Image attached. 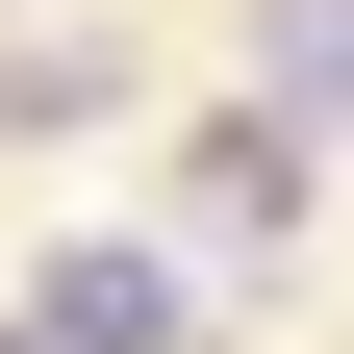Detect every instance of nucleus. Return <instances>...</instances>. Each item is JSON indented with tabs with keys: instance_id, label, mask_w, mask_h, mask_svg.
<instances>
[{
	"instance_id": "obj_2",
	"label": "nucleus",
	"mask_w": 354,
	"mask_h": 354,
	"mask_svg": "<svg viewBox=\"0 0 354 354\" xmlns=\"http://www.w3.org/2000/svg\"><path fill=\"white\" fill-rule=\"evenodd\" d=\"M152 329H177L152 253H51V304H26V354H152Z\"/></svg>"
},
{
	"instance_id": "obj_1",
	"label": "nucleus",
	"mask_w": 354,
	"mask_h": 354,
	"mask_svg": "<svg viewBox=\"0 0 354 354\" xmlns=\"http://www.w3.org/2000/svg\"><path fill=\"white\" fill-rule=\"evenodd\" d=\"M177 228H203V253H279V228H304V127H279V102L203 127V152H177Z\"/></svg>"
},
{
	"instance_id": "obj_3",
	"label": "nucleus",
	"mask_w": 354,
	"mask_h": 354,
	"mask_svg": "<svg viewBox=\"0 0 354 354\" xmlns=\"http://www.w3.org/2000/svg\"><path fill=\"white\" fill-rule=\"evenodd\" d=\"M0 354H26V329H0Z\"/></svg>"
}]
</instances>
